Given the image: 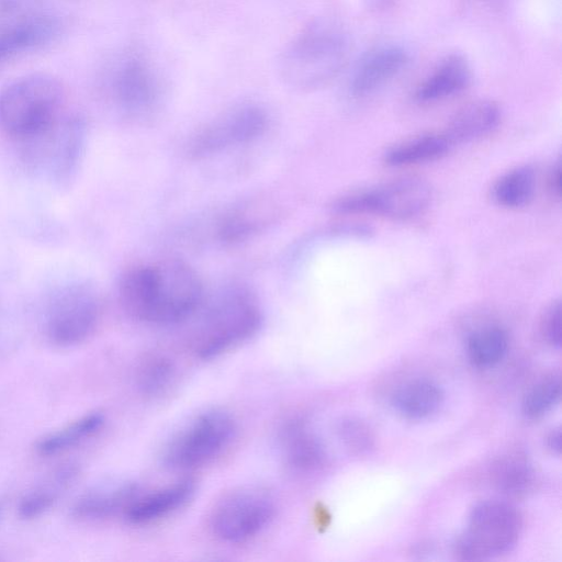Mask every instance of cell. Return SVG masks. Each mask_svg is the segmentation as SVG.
Here are the masks:
<instances>
[{"instance_id":"6da1fadb","label":"cell","mask_w":562,"mask_h":562,"mask_svg":"<svg viewBox=\"0 0 562 562\" xmlns=\"http://www.w3.org/2000/svg\"><path fill=\"white\" fill-rule=\"evenodd\" d=\"M119 296L125 312L136 321L171 326L193 317L205 290L189 263L167 258L127 268L120 278Z\"/></svg>"},{"instance_id":"7a4b0ae2","label":"cell","mask_w":562,"mask_h":562,"mask_svg":"<svg viewBox=\"0 0 562 562\" xmlns=\"http://www.w3.org/2000/svg\"><path fill=\"white\" fill-rule=\"evenodd\" d=\"M191 338L192 352L202 360L218 358L255 337L263 323L256 296L237 285L205 295Z\"/></svg>"},{"instance_id":"3957f363","label":"cell","mask_w":562,"mask_h":562,"mask_svg":"<svg viewBox=\"0 0 562 562\" xmlns=\"http://www.w3.org/2000/svg\"><path fill=\"white\" fill-rule=\"evenodd\" d=\"M348 52V36L340 25L326 19L315 20L285 47L279 59V71L291 87L315 89L340 71Z\"/></svg>"},{"instance_id":"277c9868","label":"cell","mask_w":562,"mask_h":562,"mask_svg":"<svg viewBox=\"0 0 562 562\" xmlns=\"http://www.w3.org/2000/svg\"><path fill=\"white\" fill-rule=\"evenodd\" d=\"M61 85L48 76L16 80L0 91V128L23 142L36 136L60 117Z\"/></svg>"},{"instance_id":"5b68a950","label":"cell","mask_w":562,"mask_h":562,"mask_svg":"<svg viewBox=\"0 0 562 562\" xmlns=\"http://www.w3.org/2000/svg\"><path fill=\"white\" fill-rule=\"evenodd\" d=\"M237 434L235 418L221 408L206 409L183 425L162 450L164 464L172 470H192L218 458Z\"/></svg>"},{"instance_id":"8992f818","label":"cell","mask_w":562,"mask_h":562,"mask_svg":"<svg viewBox=\"0 0 562 562\" xmlns=\"http://www.w3.org/2000/svg\"><path fill=\"white\" fill-rule=\"evenodd\" d=\"M521 529L522 518L514 506L499 501L482 502L472 509L454 552L467 561L494 558L517 543Z\"/></svg>"},{"instance_id":"52a82bcc","label":"cell","mask_w":562,"mask_h":562,"mask_svg":"<svg viewBox=\"0 0 562 562\" xmlns=\"http://www.w3.org/2000/svg\"><path fill=\"white\" fill-rule=\"evenodd\" d=\"M277 512L273 496L261 487L241 486L223 494L213 505L209 525L221 541L236 544L259 536Z\"/></svg>"},{"instance_id":"ba28073f","label":"cell","mask_w":562,"mask_h":562,"mask_svg":"<svg viewBox=\"0 0 562 562\" xmlns=\"http://www.w3.org/2000/svg\"><path fill=\"white\" fill-rule=\"evenodd\" d=\"M106 93L120 114L140 123L153 119L162 103L157 72L144 57L133 54L114 64L106 78Z\"/></svg>"},{"instance_id":"9c48e42d","label":"cell","mask_w":562,"mask_h":562,"mask_svg":"<svg viewBox=\"0 0 562 562\" xmlns=\"http://www.w3.org/2000/svg\"><path fill=\"white\" fill-rule=\"evenodd\" d=\"M100 300L88 284L76 283L60 289L45 313V333L52 344L72 347L87 340L100 319Z\"/></svg>"},{"instance_id":"30bf717a","label":"cell","mask_w":562,"mask_h":562,"mask_svg":"<svg viewBox=\"0 0 562 562\" xmlns=\"http://www.w3.org/2000/svg\"><path fill=\"white\" fill-rule=\"evenodd\" d=\"M431 201L429 186L416 178H405L337 199L333 210L340 214H375L407 220L423 213Z\"/></svg>"},{"instance_id":"8fae6325","label":"cell","mask_w":562,"mask_h":562,"mask_svg":"<svg viewBox=\"0 0 562 562\" xmlns=\"http://www.w3.org/2000/svg\"><path fill=\"white\" fill-rule=\"evenodd\" d=\"M268 126L266 111L241 104L218 115L194 132L186 144L190 159H204L259 138Z\"/></svg>"},{"instance_id":"7c38bea8","label":"cell","mask_w":562,"mask_h":562,"mask_svg":"<svg viewBox=\"0 0 562 562\" xmlns=\"http://www.w3.org/2000/svg\"><path fill=\"white\" fill-rule=\"evenodd\" d=\"M86 127L79 117H59L36 136L23 140L25 157L56 181L69 179L82 153Z\"/></svg>"},{"instance_id":"4fadbf2b","label":"cell","mask_w":562,"mask_h":562,"mask_svg":"<svg viewBox=\"0 0 562 562\" xmlns=\"http://www.w3.org/2000/svg\"><path fill=\"white\" fill-rule=\"evenodd\" d=\"M279 207L266 198H251L224 211L214 223L213 236L223 245L240 244L272 225Z\"/></svg>"},{"instance_id":"5bb4252c","label":"cell","mask_w":562,"mask_h":562,"mask_svg":"<svg viewBox=\"0 0 562 562\" xmlns=\"http://www.w3.org/2000/svg\"><path fill=\"white\" fill-rule=\"evenodd\" d=\"M195 490V481L186 477L149 492L140 491L123 517L133 526L151 525L181 509L192 499Z\"/></svg>"},{"instance_id":"9a60e30c","label":"cell","mask_w":562,"mask_h":562,"mask_svg":"<svg viewBox=\"0 0 562 562\" xmlns=\"http://www.w3.org/2000/svg\"><path fill=\"white\" fill-rule=\"evenodd\" d=\"M278 442L284 464L294 473L316 472L326 462L323 442L302 418L285 420L279 430Z\"/></svg>"},{"instance_id":"2e32d148","label":"cell","mask_w":562,"mask_h":562,"mask_svg":"<svg viewBox=\"0 0 562 562\" xmlns=\"http://www.w3.org/2000/svg\"><path fill=\"white\" fill-rule=\"evenodd\" d=\"M408 53L396 44L376 46L357 63L350 79V90L356 97H366L396 77L408 63Z\"/></svg>"},{"instance_id":"e0dca14e","label":"cell","mask_w":562,"mask_h":562,"mask_svg":"<svg viewBox=\"0 0 562 562\" xmlns=\"http://www.w3.org/2000/svg\"><path fill=\"white\" fill-rule=\"evenodd\" d=\"M140 492L135 482H123L82 494L72 505L71 515L79 520H100L124 514Z\"/></svg>"},{"instance_id":"ac0fdd59","label":"cell","mask_w":562,"mask_h":562,"mask_svg":"<svg viewBox=\"0 0 562 562\" xmlns=\"http://www.w3.org/2000/svg\"><path fill=\"white\" fill-rule=\"evenodd\" d=\"M471 75L464 56L450 54L418 85L415 99L422 103H430L449 98L469 85Z\"/></svg>"},{"instance_id":"d6986e66","label":"cell","mask_w":562,"mask_h":562,"mask_svg":"<svg viewBox=\"0 0 562 562\" xmlns=\"http://www.w3.org/2000/svg\"><path fill=\"white\" fill-rule=\"evenodd\" d=\"M499 121L501 110L494 101L476 100L454 113L443 134L451 145L467 143L490 134Z\"/></svg>"},{"instance_id":"ffe728a7","label":"cell","mask_w":562,"mask_h":562,"mask_svg":"<svg viewBox=\"0 0 562 562\" xmlns=\"http://www.w3.org/2000/svg\"><path fill=\"white\" fill-rule=\"evenodd\" d=\"M78 473L79 468L74 463L56 468L21 498L18 506L19 516L23 519H33L46 513L70 487Z\"/></svg>"},{"instance_id":"44dd1931","label":"cell","mask_w":562,"mask_h":562,"mask_svg":"<svg viewBox=\"0 0 562 562\" xmlns=\"http://www.w3.org/2000/svg\"><path fill=\"white\" fill-rule=\"evenodd\" d=\"M178 379V364L166 352H147L136 367V384L140 393L150 398L169 394L177 386Z\"/></svg>"},{"instance_id":"7402d4cb","label":"cell","mask_w":562,"mask_h":562,"mask_svg":"<svg viewBox=\"0 0 562 562\" xmlns=\"http://www.w3.org/2000/svg\"><path fill=\"white\" fill-rule=\"evenodd\" d=\"M105 423L102 412H90L70 424L42 437L36 446V452L42 457L63 453L98 434Z\"/></svg>"},{"instance_id":"603a6c76","label":"cell","mask_w":562,"mask_h":562,"mask_svg":"<svg viewBox=\"0 0 562 562\" xmlns=\"http://www.w3.org/2000/svg\"><path fill=\"white\" fill-rule=\"evenodd\" d=\"M451 146L443 133L422 134L390 148L384 155V160L394 167L416 165L440 158Z\"/></svg>"},{"instance_id":"cb8c5ba5","label":"cell","mask_w":562,"mask_h":562,"mask_svg":"<svg viewBox=\"0 0 562 562\" xmlns=\"http://www.w3.org/2000/svg\"><path fill=\"white\" fill-rule=\"evenodd\" d=\"M442 402V390L429 380H415L406 383L393 398L396 411L411 419L430 416L438 411Z\"/></svg>"},{"instance_id":"d4e9b609","label":"cell","mask_w":562,"mask_h":562,"mask_svg":"<svg viewBox=\"0 0 562 562\" xmlns=\"http://www.w3.org/2000/svg\"><path fill=\"white\" fill-rule=\"evenodd\" d=\"M54 33L52 23L31 20L0 30V63L47 42Z\"/></svg>"},{"instance_id":"484cf974","label":"cell","mask_w":562,"mask_h":562,"mask_svg":"<svg viewBox=\"0 0 562 562\" xmlns=\"http://www.w3.org/2000/svg\"><path fill=\"white\" fill-rule=\"evenodd\" d=\"M491 474L494 485L509 496L525 495L535 484L532 467L524 457L516 453L498 459Z\"/></svg>"},{"instance_id":"4316f807","label":"cell","mask_w":562,"mask_h":562,"mask_svg":"<svg viewBox=\"0 0 562 562\" xmlns=\"http://www.w3.org/2000/svg\"><path fill=\"white\" fill-rule=\"evenodd\" d=\"M508 349L507 333L498 326L475 330L468 339L467 353L477 368H491L503 360Z\"/></svg>"},{"instance_id":"83f0119b","label":"cell","mask_w":562,"mask_h":562,"mask_svg":"<svg viewBox=\"0 0 562 562\" xmlns=\"http://www.w3.org/2000/svg\"><path fill=\"white\" fill-rule=\"evenodd\" d=\"M533 175L527 167L515 168L504 173L493 187V198L507 209L526 205L533 193Z\"/></svg>"},{"instance_id":"f1b7e54d","label":"cell","mask_w":562,"mask_h":562,"mask_svg":"<svg viewBox=\"0 0 562 562\" xmlns=\"http://www.w3.org/2000/svg\"><path fill=\"white\" fill-rule=\"evenodd\" d=\"M561 379L557 374L543 378L525 394L521 403L522 414L530 419L547 414L560 400Z\"/></svg>"},{"instance_id":"f546056e","label":"cell","mask_w":562,"mask_h":562,"mask_svg":"<svg viewBox=\"0 0 562 562\" xmlns=\"http://www.w3.org/2000/svg\"><path fill=\"white\" fill-rule=\"evenodd\" d=\"M344 447L352 454H364L374 447V434L370 426L358 417H344L336 426Z\"/></svg>"},{"instance_id":"4dcf8cb0","label":"cell","mask_w":562,"mask_h":562,"mask_svg":"<svg viewBox=\"0 0 562 562\" xmlns=\"http://www.w3.org/2000/svg\"><path fill=\"white\" fill-rule=\"evenodd\" d=\"M540 330L544 340L554 348L561 346V305L559 301L552 302L544 311Z\"/></svg>"},{"instance_id":"1f68e13d","label":"cell","mask_w":562,"mask_h":562,"mask_svg":"<svg viewBox=\"0 0 562 562\" xmlns=\"http://www.w3.org/2000/svg\"><path fill=\"white\" fill-rule=\"evenodd\" d=\"M546 446L547 448L555 454H560L561 452V430L552 429L546 437Z\"/></svg>"},{"instance_id":"d6a6232c","label":"cell","mask_w":562,"mask_h":562,"mask_svg":"<svg viewBox=\"0 0 562 562\" xmlns=\"http://www.w3.org/2000/svg\"><path fill=\"white\" fill-rule=\"evenodd\" d=\"M550 188L555 196H560L561 192V168L560 165H558L551 175L550 178Z\"/></svg>"},{"instance_id":"836d02e7","label":"cell","mask_w":562,"mask_h":562,"mask_svg":"<svg viewBox=\"0 0 562 562\" xmlns=\"http://www.w3.org/2000/svg\"><path fill=\"white\" fill-rule=\"evenodd\" d=\"M372 7L385 5L390 0H366Z\"/></svg>"},{"instance_id":"e575fe53","label":"cell","mask_w":562,"mask_h":562,"mask_svg":"<svg viewBox=\"0 0 562 562\" xmlns=\"http://www.w3.org/2000/svg\"><path fill=\"white\" fill-rule=\"evenodd\" d=\"M3 513H4V503H3V501H0V519L3 516Z\"/></svg>"}]
</instances>
